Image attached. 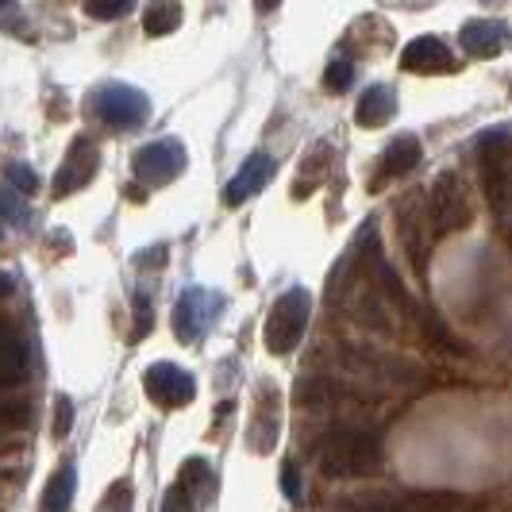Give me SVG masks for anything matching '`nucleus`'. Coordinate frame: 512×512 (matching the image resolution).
<instances>
[{"instance_id":"obj_9","label":"nucleus","mask_w":512,"mask_h":512,"mask_svg":"<svg viewBox=\"0 0 512 512\" xmlns=\"http://www.w3.org/2000/svg\"><path fill=\"white\" fill-rule=\"evenodd\" d=\"M274 170H278V162L270 158L266 151H255L243 166H239V174L228 181V189H224V205L228 208H239L243 201H251V197H258L266 185H270V178H274Z\"/></svg>"},{"instance_id":"obj_29","label":"nucleus","mask_w":512,"mask_h":512,"mask_svg":"<svg viewBox=\"0 0 512 512\" xmlns=\"http://www.w3.org/2000/svg\"><path fill=\"white\" fill-rule=\"evenodd\" d=\"M8 4H12V0H0V12H4V8H8Z\"/></svg>"},{"instance_id":"obj_12","label":"nucleus","mask_w":512,"mask_h":512,"mask_svg":"<svg viewBox=\"0 0 512 512\" xmlns=\"http://www.w3.org/2000/svg\"><path fill=\"white\" fill-rule=\"evenodd\" d=\"M205 324H208V293L205 289H185L181 301L174 305V335H178L181 343H193Z\"/></svg>"},{"instance_id":"obj_23","label":"nucleus","mask_w":512,"mask_h":512,"mask_svg":"<svg viewBox=\"0 0 512 512\" xmlns=\"http://www.w3.org/2000/svg\"><path fill=\"white\" fill-rule=\"evenodd\" d=\"M282 493L289 497V501H301V493H305V486H301V470H297V462L293 459L282 462Z\"/></svg>"},{"instance_id":"obj_10","label":"nucleus","mask_w":512,"mask_h":512,"mask_svg":"<svg viewBox=\"0 0 512 512\" xmlns=\"http://www.w3.org/2000/svg\"><path fill=\"white\" fill-rule=\"evenodd\" d=\"M401 66L412 74H447L455 70V54L439 35H420L401 51Z\"/></svg>"},{"instance_id":"obj_15","label":"nucleus","mask_w":512,"mask_h":512,"mask_svg":"<svg viewBox=\"0 0 512 512\" xmlns=\"http://www.w3.org/2000/svg\"><path fill=\"white\" fill-rule=\"evenodd\" d=\"M420 154H424V147H420V139L416 135H401V139H393L389 143V151L382 154V174H378V185L389 178H405L412 166H420Z\"/></svg>"},{"instance_id":"obj_3","label":"nucleus","mask_w":512,"mask_h":512,"mask_svg":"<svg viewBox=\"0 0 512 512\" xmlns=\"http://www.w3.org/2000/svg\"><path fill=\"white\" fill-rule=\"evenodd\" d=\"M478 170H482V189L497 216L509 212V128L497 124L478 135Z\"/></svg>"},{"instance_id":"obj_27","label":"nucleus","mask_w":512,"mask_h":512,"mask_svg":"<svg viewBox=\"0 0 512 512\" xmlns=\"http://www.w3.org/2000/svg\"><path fill=\"white\" fill-rule=\"evenodd\" d=\"M128 197L131 201H147V189L143 185H128Z\"/></svg>"},{"instance_id":"obj_4","label":"nucleus","mask_w":512,"mask_h":512,"mask_svg":"<svg viewBox=\"0 0 512 512\" xmlns=\"http://www.w3.org/2000/svg\"><path fill=\"white\" fill-rule=\"evenodd\" d=\"M93 116L108 124V128H139V124H147V116H151V97L143 93V89H135V85H124V81H108L101 89H93Z\"/></svg>"},{"instance_id":"obj_5","label":"nucleus","mask_w":512,"mask_h":512,"mask_svg":"<svg viewBox=\"0 0 512 512\" xmlns=\"http://www.w3.org/2000/svg\"><path fill=\"white\" fill-rule=\"evenodd\" d=\"M185 162H189V154H185L178 139H154V143L135 151L131 170H135V181L143 189H151V185H170L174 178H181Z\"/></svg>"},{"instance_id":"obj_18","label":"nucleus","mask_w":512,"mask_h":512,"mask_svg":"<svg viewBox=\"0 0 512 512\" xmlns=\"http://www.w3.org/2000/svg\"><path fill=\"white\" fill-rule=\"evenodd\" d=\"M4 181H8V189L20 193V197H31V193L39 189V174H35L27 162H8V166H4Z\"/></svg>"},{"instance_id":"obj_8","label":"nucleus","mask_w":512,"mask_h":512,"mask_svg":"<svg viewBox=\"0 0 512 512\" xmlns=\"http://www.w3.org/2000/svg\"><path fill=\"white\" fill-rule=\"evenodd\" d=\"M97 166H101L97 143L77 135L74 143H70V151H66V158H62V166H58V174H54V197H70L77 189H85L89 181L97 178Z\"/></svg>"},{"instance_id":"obj_16","label":"nucleus","mask_w":512,"mask_h":512,"mask_svg":"<svg viewBox=\"0 0 512 512\" xmlns=\"http://www.w3.org/2000/svg\"><path fill=\"white\" fill-rule=\"evenodd\" d=\"M77 493V470L74 466H62L54 470L47 489H43V512H70Z\"/></svg>"},{"instance_id":"obj_13","label":"nucleus","mask_w":512,"mask_h":512,"mask_svg":"<svg viewBox=\"0 0 512 512\" xmlns=\"http://www.w3.org/2000/svg\"><path fill=\"white\" fill-rule=\"evenodd\" d=\"M393 112H397V93L389 85H370L355 108V120H359V128H385L393 120Z\"/></svg>"},{"instance_id":"obj_11","label":"nucleus","mask_w":512,"mask_h":512,"mask_svg":"<svg viewBox=\"0 0 512 512\" xmlns=\"http://www.w3.org/2000/svg\"><path fill=\"white\" fill-rule=\"evenodd\" d=\"M459 43L470 58H497L509 47V27L501 20H470L459 31Z\"/></svg>"},{"instance_id":"obj_24","label":"nucleus","mask_w":512,"mask_h":512,"mask_svg":"<svg viewBox=\"0 0 512 512\" xmlns=\"http://www.w3.org/2000/svg\"><path fill=\"white\" fill-rule=\"evenodd\" d=\"M101 512H131V486L128 482H116V486L108 489Z\"/></svg>"},{"instance_id":"obj_25","label":"nucleus","mask_w":512,"mask_h":512,"mask_svg":"<svg viewBox=\"0 0 512 512\" xmlns=\"http://www.w3.org/2000/svg\"><path fill=\"white\" fill-rule=\"evenodd\" d=\"M143 335H151V301L135 297V332H131V343H139Z\"/></svg>"},{"instance_id":"obj_17","label":"nucleus","mask_w":512,"mask_h":512,"mask_svg":"<svg viewBox=\"0 0 512 512\" xmlns=\"http://www.w3.org/2000/svg\"><path fill=\"white\" fill-rule=\"evenodd\" d=\"M181 27V4L178 0H151L147 12H143V31L147 35H170Z\"/></svg>"},{"instance_id":"obj_28","label":"nucleus","mask_w":512,"mask_h":512,"mask_svg":"<svg viewBox=\"0 0 512 512\" xmlns=\"http://www.w3.org/2000/svg\"><path fill=\"white\" fill-rule=\"evenodd\" d=\"M12 289H16V282H12V278H8V274H0V297H8V293H12Z\"/></svg>"},{"instance_id":"obj_2","label":"nucleus","mask_w":512,"mask_h":512,"mask_svg":"<svg viewBox=\"0 0 512 512\" xmlns=\"http://www.w3.org/2000/svg\"><path fill=\"white\" fill-rule=\"evenodd\" d=\"M308 312H312V297H308V289H301V285L285 289L282 297L274 301L270 316H266V332H262L270 355L285 359V355H293L301 347L308 328Z\"/></svg>"},{"instance_id":"obj_6","label":"nucleus","mask_w":512,"mask_h":512,"mask_svg":"<svg viewBox=\"0 0 512 512\" xmlns=\"http://www.w3.org/2000/svg\"><path fill=\"white\" fill-rule=\"evenodd\" d=\"M143 389H147V397H151L158 409H185L197 397L193 374L174 366V362H154L151 370L143 374Z\"/></svg>"},{"instance_id":"obj_22","label":"nucleus","mask_w":512,"mask_h":512,"mask_svg":"<svg viewBox=\"0 0 512 512\" xmlns=\"http://www.w3.org/2000/svg\"><path fill=\"white\" fill-rule=\"evenodd\" d=\"M135 8V0H85V12L93 20H120Z\"/></svg>"},{"instance_id":"obj_20","label":"nucleus","mask_w":512,"mask_h":512,"mask_svg":"<svg viewBox=\"0 0 512 512\" xmlns=\"http://www.w3.org/2000/svg\"><path fill=\"white\" fill-rule=\"evenodd\" d=\"M0 220H8V224H27V220H31L24 197L12 193L8 185H0Z\"/></svg>"},{"instance_id":"obj_26","label":"nucleus","mask_w":512,"mask_h":512,"mask_svg":"<svg viewBox=\"0 0 512 512\" xmlns=\"http://www.w3.org/2000/svg\"><path fill=\"white\" fill-rule=\"evenodd\" d=\"M193 501H197V497H189V493H185V489H181L178 482H174V486L166 489L162 512H193Z\"/></svg>"},{"instance_id":"obj_14","label":"nucleus","mask_w":512,"mask_h":512,"mask_svg":"<svg viewBox=\"0 0 512 512\" xmlns=\"http://www.w3.org/2000/svg\"><path fill=\"white\" fill-rule=\"evenodd\" d=\"M27 374V343L16 335V328L0 324V389L16 385Z\"/></svg>"},{"instance_id":"obj_21","label":"nucleus","mask_w":512,"mask_h":512,"mask_svg":"<svg viewBox=\"0 0 512 512\" xmlns=\"http://www.w3.org/2000/svg\"><path fill=\"white\" fill-rule=\"evenodd\" d=\"M74 432V401L62 393V397H54V420H51V436L54 439H66Z\"/></svg>"},{"instance_id":"obj_19","label":"nucleus","mask_w":512,"mask_h":512,"mask_svg":"<svg viewBox=\"0 0 512 512\" xmlns=\"http://www.w3.org/2000/svg\"><path fill=\"white\" fill-rule=\"evenodd\" d=\"M351 81H355V66H351L347 58H332L328 70H324V89H328V93H347Z\"/></svg>"},{"instance_id":"obj_1","label":"nucleus","mask_w":512,"mask_h":512,"mask_svg":"<svg viewBox=\"0 0 512 512\" xmlns=\"http://www.w3.org/2000/svg\"><path fill=\"white\" fill-rule=\"evenodd\" d=\"M382 439L362 428H347L324 439L320 447V470L328 478H362L382 466Z\"/></svg>"},{"instance_id":"obj_7","label":"nucleus","mask_w":512,"mask_h":512,"mask_svg":"<svg viewBox=\"0 0 512 512\" xmlns=\"http://www.w3.org/2000/svg\"><path fill=\"white\" fill-rule=\"evenodd\" d=\"M432 224H436V235H451V231H462L470 224V201H466V189H462L459 174H439L436 185H432Z\"/></svg>"}]
</instances>
